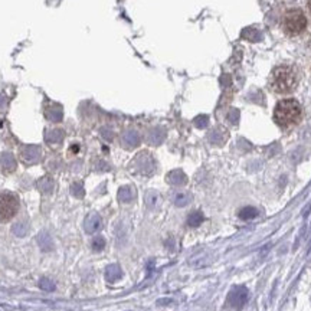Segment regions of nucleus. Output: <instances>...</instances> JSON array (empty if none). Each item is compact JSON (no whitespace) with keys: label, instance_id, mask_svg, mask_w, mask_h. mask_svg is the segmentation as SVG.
<instances>
[{"label":"nucleus","instance_id":"f3484780","mask_svg":"<svg viewBox=\"0 0 311 311\" xmlns=\"http://www.w3.org/2000/svg\"><path fill=\"white\" fill-rule=\"evenodd\" d=\"M39 287L42 288V290H45V291H55V283L52 281V279H49V278H42L41 281H39Z\"/></svg>","mask_w":311,"mask_h":311},{"label":"nucleus","instance_id":"0eeeda50","mask_svg":"<svg viewBox=\"0 0 311 311\" xmlns=\"http://www.w3.org/2000/svg\"><path fill=\"white\" fill-rule=\"evenodd\" d=\"M121 276H122V271H121L120 265L112 264V265H108L105 268V279L108 283H115V281L120 279Z\"/></svg>","mask_w":311,"mask_h":311},{"label":"nucleus","instance_id":"423d86ee","mask_svg":"<svg viewBox=\"0 0 311 311\" xmlns=\"http://www.w3.org/2000/svg\"><path fill=\"white\" fill-rule=\"evenodd\" d=\"M84 226H85L86 233L98 232L103 228V219H101V216L97 215V213H91V215L86 216Z\"/></svg>","mask_w":311,"mask_h":311},{"label":"nucleus","instance_id":"20e7f679","mask_svg":"<svg viewBox=\"0 0 311 311\" xmlns=\"http://www.w3.org/2000/svg\"><path fill=\"white\" fill-rule=\"evenodd\" d=\"M19 210V200L9 192L0 193V222H8Z\"/></svg>","mask_w":311,"mask_h":311},{"label":"nucleus","instance_id":"6ab92c4d","mask_svg":"<svg viewBox=\"0 0 311 311\" xmlns=\"http://www.w3.org/2000/svg\"><path fill=\"white\" fill-rule=\"evenodd\" d=\"M64 138V131L62 130H52L51 133L48 134V140L49 141H56V143H59L60 140Z\"/></svg>","mask_w":311,"mask_h":311},{"label":"nucleus","instance_id":"1a4fd4ad","mask_svg":"<svg viewBox=\"0 0 311 311\" xmlns=\"http://www.w3.org/2000/svg\"><path fill=\"white\" fill-rule=\"evenodd\" d=\"M167 180L170 181L174 186H180V184H184L188 179H186V174L181 172V170H174L172 172L169 176H167Z\"/></svg>","mask_w":311,"mask_h":311},{"label":"nucleus","instance_id":"39448f33","mask_svg":"<svg viewBox=\"0 0 311 311\" xmlns=\"http://www.w3.org/2000/svg\"><path fill=\"white\" fill-rule=\"evenodd\" d=\"M246 300H248V290L242 285L232 288L231 293L228 294V304L233 308H241Z\"/></svg>","mask_w":311,"mask_h":311},{"label":"nucleus","instance_id":"6e6552de","mask_svg":"<svg viewBox=\"0 0 311 311\" xmlns=\"http://www.w3.org/2000/svg\"><path fill=\"white\" fill-rule=\"evenodd\" d=\"M138 143H140V136H138L136 131H133V130L127 131V133L122 136V144L126 147H129V148L136 147Z\"/></svg>","mask_w":311,"mask_h":311},{"label":"nucleus","instance_id":"9d476101","mask_svg":"<svg viewBox=\"0 0 311 311\" xmlns=\"http://www.w3.org/2000/svg\"><path fill=\"white\" fill-rule=\"evenodd\" d=\"M38 241L41 243V248H42L43 251L53 250V242H52V238L49 236V233L48 232H41L39 238H38Z\"/></svg>","mask_w":311,"mask_h":311},{"label":"nucleus","instance_id":"dca6fc26","mask_svg":"<svg viewBox=\"0 0 311 311\" xmlns=\"http://www.w3.org/2000/svg\"><path fill=\"white\" fill-rule=\"evenodd\" d=\"M163 137H164V133L159 129L153 130V131L148 134V140H150V143H153V144H159V143L163 140Z\"/></svg>","mask_w":311,"mask_h":311},{"label":"nucleus","instance_id":"a211bd4d","mask_svg":"<svg viewBox=\"0 0 311 311\" xmlns=\"http://www.w3.org/2000/svg\"><path fill=\"white\" fill-rule=\"evenodd\" d=\"M91 246H92V250L95 252H100V251H103L105 248V239H104L103 236H97V238H94Z\"/></svg>","mask_w":311,"mask_h":311},{"label":"nucleus","instance_id":"9b49d317","mask_svg":"<svg viewBox=\"0 0 311 311\" xmlns=\"http://www.w3.org/2000/svg\"><path fill=\"white\" fill-rule=\"evenodd\" d=\"M46 117L51 121H60L62 120V108L59 105H55L46 110Z\"/></svg>","mask_w":311,"mask_h":311},{"label":"nucleus","instance_id":"7ed1b4c3","mask_svg":"<svg viewBox=\"0 0 311 311\" xmlns=\"http://www.w3.org/2000/svg\"><path fill=\"white\" fill-rule=\"evenodd\" d=\"M307 26H308L307 16L300 8L288 9L279 19L281 30L290 38H295V36H300V35L304 34Z\"/></svg>","mask_w":311,"mask_h":311},{"label":"nucleus","instance_id":"aec40b11","mask_svg":"<svg viewBox=\"0 0 311 311\" xmlns=\"http://www.w3.org/2000/svg\"><path fill=\"white\" fill-rule=\"evenodd\" d=\"M71 193L74 195V196H77V198H84V188H82V184L81 183H74L72 186H71Z\"/></svg>","mask_w":311,"mask_h":311},{"label":"nucleus","instance_id":"4be33fe9","mask_svg":"<svg viewBox=\"0 0 311 311\" xmlns=\"http://www.w3.org/2000/svg\"><path fill=\"white\" fill-rule=\"evenodd\" d=\"M52 189H53V181L51 179H43L41 181V190L43 193H51Z\"/></svg>","mask_w":311,"mask_h":311},{"label":"nucleus","instance_id":"f03ea898","mask_svg":"<svg viewBox=\"0 0 311 311\" xmlns=\"http://www.w3.org/2000/svg\"><path fill=\"white\" fill-rule=\"evenodd\" d=\"M302 118V108L294 98H285L278 101L274 110V121L281 129H291L300 124Z\"/></svg>","mask_w":311,"mask_h":311},{"label":"nucleus","instance_id":"5701e85b","mask_svg":"<svg viewBox=\"0 0 311 311\" xmlns=\"http://www.w3.org/2000/svg\"><path fill=\"white\" fill-rule=\"evenodd\" d=\"M13 232L16 233L17 236H25L27 233V226L25 224H17L13 226Z\"/></svg>","mask_w":311,"mask_h":311},{"label":"nucleus","instance_id":"f8f14e48","mask_svg":"<svg viewBox=\"0 0 311 311\" xmlns=\"http://www.w3.org/2000/svg\"><path fill=\"white\" fill-rule=\"evenodd\" d=\"M203 219L205 217L202 215V212H193L188 217V225H189L190 228H198L199 225L203 222Z\"/></svg>","mask_w":311,"mask_h":311},{"label":"nucleus","instance_id":"412c9836","mask_svg":"<svg viewBox=\"0 0 311 311\" xmlns=\"http://www.w3.org/2000/svg\"><path fill=\"white\" fill-rule=\"evenodd\" d=\"M157 202H159V195H157V193H154V192H148V193H147V196H146L147 205H148L150 207H156Z\"/></svg>","mask_w":311,"mask_h":311},{"label":"nucleus","instance_id":"2eb2a0df","mask_svg":"<svg viewBox=\"0 0 311 311\" xmlns=\"http://www.w3.org/2000/svg\"><path fill=\"white\" fill-rule=\"evenodd\" d=\"M190 200H192L190 195H188V193H179V195H176V198H174V205L180 207L186 206Z\"/></svg>","mask_w":311,"mask_h":311},{"label":"nucleus","instance_id":"393cba45","mask_svg":"<svg viewBox=\"0 0 311 311\" xmlns=\"http://www.w3.org/2000/svg\"><path fill=\"white\" fill-rule=\"evenodd\" d=\"M307 6H308V12H310V15H311V0H308V3H307Z\"/></svg>","mask_w":311,"mask_h":311},{"label":"nucleus","instance_id":"f257e3e1","mask_svg":"<svg viewBox=\"0 0 311 311\" xmlns=\"http://www.w3.org/2000/svg\"><path fill=\"white\" fill-rule=\"evenodd\" d=\"M300 79H301V74L297 65L281 64L271 71L268 77V86L275 94L287 95L297 89Z\"/></svg>","mask_w":311,"mask_h":311},{"label":"nucleus","instance_id":"b1692460","mask_svg":"<svg viewBox=\"0 0 311 311\" xmlns=\"http://www.w3.org/2000/svg\"><path fill=\"white\" fill-rule=\"evenodd\" d=\"M195 124L198 126V127H200V129H203L205 126L207 124V117H205V115H200V117H198L196 120H195Z\"/></svg>","mask_w":311,"mask_h":311},{"label":"nucleus","instance_id":"ddd939ff","mask_svg":"<svg viewBox=\"0 0 311 311\" xmlns=\"http://www.w3.org/2000/svg\"><path fill=\"white\" fill-rule=\"evenodd\" d=\"M258 215V210L255 207H243L242 210H239V217L243 219V221H250V219H254L255 216Z\"/></svg>","mask_w":311,"mask_h":311},{"label":"nucleus","instance_id":"4468645a","mask_svg":"<svg viewBox=\"0 0 311 311\" xmlns=\"http://www.w3.org/2000/svg\"><path fill=\"white\" fill-rule=\"evenodd\" d=\"M118 198H120L121 202H131L133 198H134V193H133V189L126 186V188H121L120 192H118Z\"/></svg>","mask_w":311,"mask_h":311}]
</instances>
